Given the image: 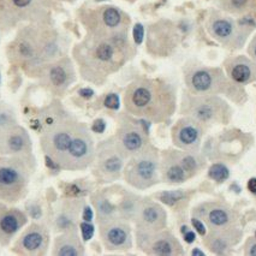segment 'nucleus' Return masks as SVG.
<instances>
[{"label":"nucleus","mask_w":256,"mask_h":256,"mask_svg":"<svg viewBox=\"0 0 256 256\" xmlns=\"http://www.w3.org/2000/svg\"><path fill=\"white\" fill-rule=\"evenodd\" d=\"M125 111L150 123H164L177 110V93L171 83L160 78H138L128 86Z\"/></svg>","instance_id":"1"},{"label":"nucleus","mask_w":256,"mask_h":256,"mask_svg":"<svg viewBox=\"0 0 256 256\" xmlns=\"http://www.w3.org/2000/svg\"><path fill=\"white\" fill-rule=\"evenodd\" d=\"M60 41L50 26H26L8 46V62L28 75L38 76L47 62L60 58Z\"/></svg>","instance_id":"2"},{"label":"nucleus","mask_w":256,"mask_h":256,"mask_svg":"<svg viewBox=\"0 0 256 256\" xmlns=\"http://www.w3.org/2000/svg\"><path fill=\"white\" fill-rule=\"evenodd\" d=\"M74 59L84 81L101 86L112 74L117 72L132 54L119 48L110 38L87 34L74 47Z\"/></svg>","instance_id":"3"},{"label":"nucleus","mask_w":256,"mask_h":256,"mask_svg":"<svg viewBox=\"0 0 256 256\" xmlns=\"http://www.w3.org/2000/svg\"><path fill=\"white\" fill-rule=\"evenodd\" d=\"M184 82L188 92L192 94L224 95L237 104L246 101V93L243 86L228 78L220 68L206 66L198 62H186L183 69Z\"/></svg>","instance_id":"4"},{"label":"nucleus","mask_w":256,"mask_h":256,"mask_svg":"<svg viewBox=\"0 0 256 256\" xmlns=\"http://www.w3.org/2000/svg\"><path fill=\"white\" fill-rule=\"evenodd\" d=\"M35 166L32 153L0 158V202L14 204L26 198Z\"/></svg>","instance_id":"5"},{"label":"nucleus","mask_w":256,"mask_h":256,"mask_svg":"<svg viewBox=\"0 0 256 256\" xmlns=\"http://www.w3.org/2000/svg\"><path fill=\"white\" fill-rule=\"evenodd\" d=\"M180 111L204 126L228 124L234 114L232 107L219 95L192 94L188 90L182 94Z\"/></svg>","instance_id":"6"},{"label":"nucleus","mask_w":256,"mask_h":256,"mask_svg":"<svg viewBox=\"0 0 256 256\" xmlns=\"http://www.w3.org/2000/svg\"><path fill=\"white\" fill-rule=\"evenodd\" d=\"M80 22L87 34L110 38L119 32L129 30L132 18L123 10L113 5H99L81 8Z\"/></svg>","instance_id":"7"},{"label":"nucleus","mask_w":256,"mask_h":256,"mask_svg":"<svg viewBox=\"0 0 256 256\" xmlns=\"http://www.w3.org/2000/svg\"><path fill=\"white\" fill-rule=\"evenodd\" d=\"M255 28L256 22L252 16H244L236 20L216 10L210 11L206 22L208 34L228 50L242 48Z\"/></svg>","instance_id":"8"},{"label":"nucleus","mask_w":256,"mask_h":256,"mask_svg":"<svg viewBox=\"0 0 256 256\" xmlns=\"http://www.w3.org/2000/svg\"><path fill=\"white\" fill-rule=\"evenodd\" d=\"M254 138L240 129H228L220 132L206 141L204 154L210 162H225L228 165L237 164L244 154L252 148Z\"/></svg>","instance_id":"9"},{"label":"nucleus","mask_w":256,"mask_h":256,"mask_svg":"<svg viewBox=\"0 0 256 256\" xmlns=\"http://www.w3.org/2000/svg\"><path fill=\"white\" fill-rule=\"evenodd\" d=\"M123 168L124 180L130 186L146 190L160 182V152L150 144L144 150L126 159Z\"/></svg>","instance_id":"10"},{"label":"nucleus","mask_w":256,"mask_h":256,"mask_svg":"<svg viewBox=\"0 0 256 256\" xmlns=\"http://www.w3.org/2000/svg\"><path fill=\"white\" fill-rule=\"evenodd\" d=\"M94 158L95 144L90 129L86 123L78 122L69 147L59 160V168L66 171H82L93 165Z\"/></svg>","instance_id":"11"},{"label":"nucleus","mask_w":256,"mask_h":256,"mask_svg":"<svg viewBox=\"0 0 256 256\" xmlns=\"http://www.w3.org/2000/svg\"><path fill=\"white\" fill-rule=\"evenodd\" d=\"M148 124L150 122L146 119H136L129 113L119 116L117 132L113 138L119 150L126 159L144 150L150 144Z\"/></svg>","instance_id":"12"},{"label":"nucleus","mask_w":256,"mask_h":256,"mask_svg":"<svg viewBox=\"0 0 256 256\" xmlns=\"http://www.w3.org/2000/svg\"><path fill=\"white\" fill-rule=\"evenodd\" d=\"M48 0H2L0 28L12 29L20 22L44 23L48 17Z\"/></svg>","instance_id":"13"},{"label":"nucleus","mask_w":256,"mask_h":256,"mask_svg":"<svg viewBox=\"0 0 256 256\" xmlns=\"http://www.w3.org/2000/svg\"><path fill=\"white\" fill-rule=\"evenodd\" d=\"M125 162L126 158L119 150L112 136L101 141L95 148L93 174L101 183H112L122 177Z\"/></svg>","instance_id":"14"},{"label":"nucleus","mask_w":256,"mask_h":256,"mask_svg":"<svg viewBox=\"0 0 256 256\" xmlns=\"http://www.w3.org/2000/svg\"><path fill=\"white\" fill-rule=\"evenodd\" d=\"M78 120L68 113L65 117L42 130L40 138L41 150L44 156H50L58 164L69 147Z\"/></svg>","instance_id":"15"},{"label":"nucleus","mask_w":256,"mask_h":256,"mask_svg":"<svg viewBox=\"0 0 256 256\" xmlns=\"http://www.w3.org/2000/svg\"><path fill=\"white\" fill-rule=\"evenodd\" d=\"M41 86L56 96H62L76 81V71L69 56L47 62L38 72Z\"/></svg>","instance_id":"16"},{"label":"nucleus","mask_w":256,"mask_h":256,"mask_svg":"<svg viewBox=\"0 0 256 256\" xmlns=\"http://www.w3.org/2000/svg\"><path fill=\"white\" fill-rule=\"evenodd\" d=\"M136 243L138 249L153 256H182L186 254L183 246L172 232L144 231L136 228Z\"/></svg>","instance_id":"17"},{"label":"nucleus","mask_w":256,"mask_h":256,"mask_svg":"<svg viewBox=\"0 0 256 256\" xmlns=\"http://www.w3.org/2000/svg\"><path fill=\"white\" fill-rule=\"evenodd\" d=\"M192 214L200 219L208 228H228L240 222L236 210L228 204L219 200L201 202L192 208Z\"/></svg>","instance_id":"18"},{"label":"nucleus","mask_w":256,"mask_h":256,"mask_svg":"<svg viewBox=\"0 0 256 256\" xmlns=\"http://www.w3.org/2000/svg\"><path fill=\"white\" fill-rule=\"evenodd\" d=\"M180 44V32L171 20H159L148 29L147 48L156 56H168Z\"/></svg>","instance_id":"19"},{"label":"nucleus","mask_w":256,"mask_h":256,"mask_svg":"<svg viewBox=\"0 0 256 256\" xmlns=\"http://www.w3.org/2000/svg\"><path fill=\"white\" fill-rule=\"evenodd\" d=\"M50 246V230L47 226L32 222L14 240L12 252L22 256H42Z\"/></svg>","instance_id":"20"},{"label":"nucleus","mask_w":256,"mask_h":256,"mask_svg":"<svg viewBox=\"0 0 256 256\" xmlns=\"http://www.w3.org/2000/svg\"><path fill=\"white\" fill-rule=\"evenodd\" d=\"M102 246L110 252H125L132 248V232L129 222L114 218L99 222Z\"/></svg>","instance_id":"21"},{"label":"nucleus","mask_w":256,"mask_h":256,"mask_svg":"<svg viewBox=\"0 0 256 256\" xmlns=\"http://www.w3.org/2000/svg\"><path fill=\"white\" fill-rule=\"evenodd\" d=\"M84 207L83 198H66L56 204L50 213V228L56 234L75 230L78 226L82 210Z\"/></svg>","instance_id":"22"},{"label":"nucleus","mask_w":256,"mask_h":256,"mask_svg":"<svg viewBox=\"0 0 256 256\" xmlns=\"http://www.w3.org/2000/svg\"><path fill=\"white\" fill-rule=\"evenodd\" d=\"M204 135V125L186 116L178 119L171 130L172 144L182 150H200Z\"/></svg>","instance_id":"23"},{"label":"nucleus","mask_w":256,"mask_h":256,"mask_svg":"<svg viewBox=\"0 0 256 256\" xmlns=\"http://www.w3.org/2000/svg\"><path fill=\"white\" fill-rule=\"evenodd\" d=\"M242 238L243 231L238 225L210 228L204 234V244L214 255H228L240 244Z\"/></svg>","instance_id":"24"},{"label":"nucleus","mask_w":256,"mask_h":256,"mask_svg":"<svg viewBox=\"0 0 256 256\" xmlns=\"http://www.w3.org/2000/svg\"><path fill=\"white\" fill-rule=\"evenodd\" d=\"M134 222L140 230L162 231L168 226V213L159 202L150 198H142Z\"/></svg>","instance_id":"25"},{"label":"nucleus","mask_w":256,"mask_h":256,"mask_svg":"<svg viewBox=\"0 0 256 256\" xmlns=\"http://www.w3.org/2000/svg\"><path fill=\"white\" fill-rule=\"evenodd\" d=\"M28 224V216L20 208L0 202V246H8Z\"/></svg>","instance_id":"26"},{"label":"nucleus","mask_w":256,"mask_h":256,"mask_svg":"<svg viewBox=\"0 0 256 256\" xmlns=\"http://www.w3.org/2000/svg\"><path fill=\"white\" fill-rule=\"evenodd\" d=\"M123 190V186H111L98 190L90 195V201L96 214L98 224L110 219L119 218L118 204Z\"/></svg>","instance_id":"27"},{"label":"nucleus","mask_w":256,"mask_h":256,"mask_svg":"<svg viewBox=\"0 0 256 256\" xmlns=\"http://www.w3.org/2000/svg\"><path fill=\"white\" fill-rule=\"evenodd\" d=\"M32 153V138L18 124L0 129V156H20Z\"/></svg>","instance_id":"28"},{"label":"nucleus","mask_w":256,"mask_h":256,"mask_svg":"<svg viewBox=\"0 0 256 256\" xmlns=\"http://www.w3.org/2000/svg\"><path fill=\"white\" fill-rule=\"evenodd\" d=\"M226 75L240 86L256 81V62L246 56H230L224 62Z\"/></svg>","instance_id":"29"},{"label":"nucleus","mask_w":256,"mask_h":256,"mask_svg":"<svg viewBox=\"0 0 256 256\" xmlns=\"http://www.w3.org/2000/svg\"><path fill=\"white\" fill-rule=\"evenodd\" d=\"M159 172L160 180L166 184H171V186L183 184L189 180L188 174L172 154L171 148L160 152Z\"/></svg>","instance_id":"30"},{"label":"nucleus","mask_w":256,"mask_h":256,"mask_svg":"<svg viewBox=\"0 0 256 256\" xmlns=\"http://www.w3.org/2000/svg\"><path fill=\"white\" fill-rule=\"evenodd\" d=\"M86 254L84 246L77 228L60 232L54 238L52 255L54 256H82Z\"/></svg>","instance_id":"31"},{"label":"nucleus","mask_w":256,"mask_h":256,"mask_svg":"<svg viewBox=\"0 0 256 256\" xmlns=\"http://www.w3.org/2000/svg\"><path fill=\"white\" fill-rule=\"evenodd\" d=\"M172 154L176 158L178 164L184 170V172L188 174V177L192 178L198 176L202 170L206 166V156L198 152H190V150H174L171 148Z\"/></svg>","instance_id":"32"},{"label":"nucleus","mask_w":256,"mask_h":256,"mask_svg":"<svg viewBox=\"0 0 256 256\" xmlns=\"http://www.w3.org/2000/svg\"><path fill=\"white\" fill-rule=\"evenodd\" d=\"M142 198L135 192H129V190L124 189L122 192L120 198H119L118 204V216L120 219L126 220V222H134L138 214L140 202Z\"/></svg>","instance_id":"33"},{"label":"nucleus","mask_w":256,"mask_h":256,"mask_svg":"<svg viewBox=\"0 0 256 256\" xmlns=\"http://www.w3.org/2000/svg\"><path fill=\"white\" fill-rule=\"evenodd\" d=\"M156 198L164 204L168 206L172 210H182L189 204L192 192H186L183 189L172 190V192H156Z\"/></svg>","instance_id":"34"},{"label":"nucleus","mask_w":256,"mask_h":256,"mask_svg":"<svg viewBox=\"0 0 256 256\" xmlns=\"http://www.w3.org/2000/svg\"><path fill=\"white\" fill-rule=\"evenodd\" d=\"M218 6L231 14H246L252 8V0H216Z\"/></svg>","instance_id":"35"},{"label":"nucleus","mask_w":256,"mask_h":256,"mask_svg":"<svg viewBox=\"0 0 256 256\" xmlns=\"http://www.w3.org/2000/svg\"><path fill=\"white\" fill-rule=\"evenodd\" d=\"M92 192V186L84 180H78L72 183L65 184L64 194L66 198H83L86 195Z\"/></svg>","instance_id":"36"},{"label":"nucleus","mask_w":256,"mask_h":256,"mask_svg":"<svg viewBox=\"0 0 256 256\" xmlns=\"http://www.w3.org/2000/svg\"><path fill=\"white\" fill-rule=\"evenodd\" d=\"M208 177L216 182V183H224L230 177V168L225 162H216L208 170Z\"/></svg>","instance_id":"37"},{"label":"nucleus","mask_w":256,"mask_h":256,"mask_svg":"<svg viewBox=\"0 0 256 256\" xmlns=\"http://www.w3.org/2000/svg\"><path fill=\"white\" fill-rule=\"evenodd\" d=\"M17 125V117L14 110L6 104H0V129H6V128Z\"/></svg>","instance_id":"38"},{"label":"nucleus","mask_w":256,"mask_h":256,"mask_svg":"<svg viewBox=\"0 0 256 256\" xmlns=\"http://www.w3.org/2000/svg\"><path fill=\"white\" fill-rule=\"evenodd\" d=\"M104 105L110 110H118L120 106V100H119L118 94L116 93H110L106 95L105 100H104Z\"/></svg>","instance_id":"39"},{"label":"nucleus","mask_w":256,"mask_h":256,"mask_svg":"<svg viewBox=\"0 0 256 256\" xmlns=\"http://www.w3.org/2000/svg\"><path fill=\"white\" fill-rule=\"evenodd\" d=\"M243 252L246 256H256V237H248L244 242Z\"/></svg>","instance_id":"40"},{"label":"nucleus","mask_w":256,"mask_h":256,"mask_svg":"<svg viewBox=\"0 0 256 256\" xmlns=\"http://www.w3.org/2000/svg\"><path fill=\"white\" fill-rule=\"evenodd\" d=\"M82 232L83 240H89L94 234V226L90 224V222H83L80 224Z\"/></svg>","instance_id":"41"},{"label":"nucleus","mask_w":256,"mask_h":256,"mask_svg":"<svg viewBox=\"0 0 256 256\" xmlns=\"http://www.w3.org/2000/svg\"><path fill=\"white\" fill-rule=\"evenodd\" d=\"M144 26H142L141 23H138V24L134 26V30H132L134 41H135L136 44H142V41H144Z\"/></svg>","instance_id":"42"},{"label":"nucleus","mask_w":256,"mask_h":256,"mask_svg":"<svg viewBox=\"0 0 256 256\" xmlns=\"http://www.w3.org/2000/svg\"><path fill=\"white\" fill-rule=\"evenodd\" d=\"M192 228H195L196 232H198V234H201V236H204V234H206L207 226L204 225L200 219H198V218H195V216H192Z\"/></svg>","instance_id":"43"},{"label":"nucleus","mask_w":256,"mask_h":256,"mask_svg":"<svg viewBox=\"0 0 256 256\" xmlns=\"http://www.w3.org/2000/svg\"><path fill=\"white\" fill-rule=\"evenodd\" d=\"M106 129V123L104 119H96L94 122L93 125H92V132H96V134H102Z\"/></svg>","instance_id":"44"},{"label":"nucleus","mask_w":256,"mask_h":256,"mask_svg":"<svg viewBox=\"0 0 256 256\" xmlns=\"http://www.w3.org/2000/svg\"><path fill=\"white\" fill-rule=\"evenodd\" d=\"M28 213L32 219H38L41 216V210L38 204H28Z\"/></svg>","instance_id":"45"},{"label":"nucleus","mask_w":256,"mask_h":256,"mask_svg":"<svg viewBox=\"0 0 256 256\" xmlns=\"http://www.w3.org/2000/svg\"><path fill=\"white\" fill-rule=\"evenodd\" d=\"M248 54L250 56V59L256 62V34L255 36L252 38V41H250L248 46Z\"/></svg>","instance_id":"46"},{"label":"nucleus","mask_w":256,"mask_h":256,"mask_svg":"<svg viewBox=\"0 0 256 256\" xmlns=\"http://www.w3.org/2000/svg\"><path fill=\"white\" fill-rule=\"evenodd\" d=\"M82 219L84 222H92V219H93V210H92L90 207L86 206V204L82 210Z\"/></svg>","instance_id":"47"},{"label":"nucleus","mask_w":256,"mask_h":256,"mask_svg":"<svg viewBox=\"0 0 256 256\" xmlns=\"http://www.w3.org/2000/svg\"><path fill=\"white\" fill-rule=\"evenodd\" d=\"M78 94L81 95L82 98H84V99H90V98L94 95V90L90 88H82L80 89Z\"/></svg>","instance_id":"48"},{"label":"nucleus","mask_w":256,"mask_h":256,"mask_svg":"<svg viewBox=\"0 0 256 256\" xmlns=\"http://www.w3.org/2000/svg\"><path fill=\"white\" fill-rule=\"evenodd\" d=\"M183 237H184V240H186L188 244H190V243H192L195 240L196 234H195V232H192L189 228V230H188L186 234H183Z\"/></svg>","instance_id":"49"},{"label":"nucleus","mask_w":256,"mask_h":256,"mask_svg":"<svg viewBox=\"0 0 256 256\" xmlns=\"http://www.w3.org/2000/svg\"><path fill=\"white\" fill-rule=\"evenodd\" d=\"M248 190L256 196V178H250L248 182Z\"/></svg>","instance_id":"50"},{"label":"nucleus","mask_w":256,"mask_h":256,"mask_svg":"<svg viewBox=\"0 0 256 256\" xmlns=\"http://www.w3.org/2000/svg\"><path fill=\"white\" fill-rule=\"evenodd\" d=\"M250 12H252V17H254L256 20V0H252V8H250Z\"/></svg>","instance_id":"51"},{"label":"nucleus","mask_w":256,"mask_h":256,"mask_svg":"<svg viewBox=\"0 0 256 256\" xmlns=\"http://www.w3.org/2000/svg\"><path fill=\"white\" fill-rule=\"evenodd\" d=\"M192 255H202L204 256V252H201L200 249H198V248H195L194 250H192Z\"/></svg>","instance_id":"52"},{"label":"nucleus","mask_w":256,"mask_h":256,"mask_svg":"<svg viewBox=\"0 0 256 256\" xmlns=\"http://www.w3.org/2000/svg\"><path fill=\"white\" fill-rule=\"evenodd\" d=\"M58 2H74L75 0H58Z\"/></svg>","instance_id":"53"},{"label":"nucleus","mask_w":256,"mask_h":256,"mask_svg":"<svg viewBox=\"0 0 256 256\" xmlns=\"http://www.w3.org/2000/svg\"><path fill=\"white\" fill-rule=\"evenodd\" d=\"M2 0H0V14H2Z\"/></svg>","instance_id":"54"},{"label":"nucleus","mask_w":256,"mask_h":256,"mask_svg":"<svg viewBox=\"0 0 256 256\" xmlns=\"http://www.w3.org/2000/svg\"><path fill=\"white\" fill-rule=\"evenodd\" d=\"M126 2H135L136 0H126Z\"/></svg>","instance_id":"55"},{"label":"nucleus","mask_w":256,"mask_h":256,"mask_svg":"<svg viewBox=\"0 0 256 256\" xmlns=\"http://www.w3.org/2000/svg\"><path fill=\"white\" fill-rule=\"evenodd\" d=\"M0 82H2V75H0Z\"/></svg>","instance_id":"56"},{"label":"nucleus","mask_w":256,"mask_h":256,"mask_svg":"<svg viewBox=\"0 0 256 256\" xmlns=\"http://www.w3.org/2000/svg\"><path fill=\"white\" fill-rule=\"evenodd\" d=\"M255 237H256V231H255Z\"/></svg>","instance_id":"57"}]
</instances>
